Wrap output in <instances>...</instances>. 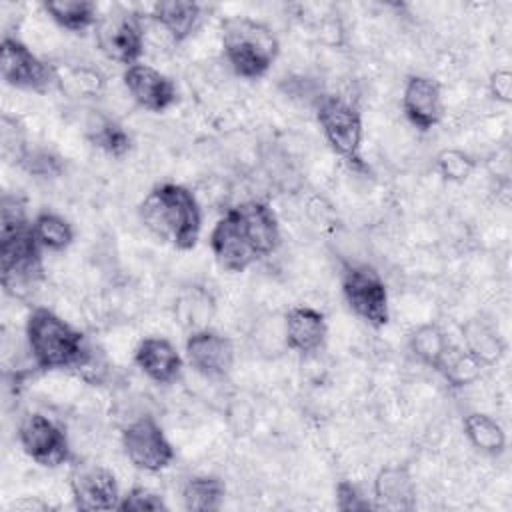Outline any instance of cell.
<instances>
[{
  "label": "cell",
  "instance_id": "10",
  "mask_svg": "<svg viewBox=\"0 0 512 512\" xmlns=\"http://www.w3.org/2000/svg\"><path fill=\"white\" fill-rule=\"evenodd\" d=\"M18 442L24 454L42 468H58L70 460L64 428L40 412H30L20 420Z\"/></svg>",
  "mask_w": 512,
  "mask_h": 512
},
{
  "label": "cell",
  "instance_id": "24",
  "mask_svg": "<svg viewBox=\"0 0 512 512\" xmlns=\"http://www.w3.org/2000/svg\"><path fill=\"white\" fill-rule=\"evenodd\" d=\"M32 232L42 250L62 252L74 242V228L72 224L50 210H42L32 220Z\"/></svg>",
  "mask_w": 512,
  "mask_h": 512
},
{
  "label": "cell",
  "instance_id": "9",
  "mask_svg": "<svg viewBox=\"0 0 512 512\" xmlns=\"http://www.w3.org/2000/svg\"><path fill=\"white\" fill-rule=\"evenodd\" d=\"M120 442L130 464L144 472H160L176 458L172 442L152 416H140L124 426Z\"/></svg>",
  "mask_w": 512,
  "mask_h": 512
},
{
  "label": "cell",
  "instance_id": "26",
  "mask_svg": "<svg viewBox=\"0 0 512 512\" xmlns=\"http://www.w3.org/2000/svg\"><path fill=\"white\" fill-rule=\"evenodd\" d=\"M482 364L470 356L464 346H454L450 344L448 350L444 352L436 372H440L444 376V380L454 386V388H462L466 384H472L474 380L480 378L482 372Z\"/></svg>",
  "mask_w": 512,
  "mask_h": 512
},
{
  "label": "cell",
  "instance_id": "29",
  "mask_svg": "<svg viewBox=\"0 0 512 512\" xmlns=\"http://www.w3.org/2000/svg\"><path fill=\"white\" fill-rule=\"evenodd\" d=\"M26 152H28V144H26L22 124L16 118H10L4 114L0 120V154H2V158L6 162L20 166Z\"/></svg>",
  "mask_w": 512,
  "mask_h": 512
},
{
  "label": "cell",
  "instance_id": "12",
  "mask_svg": "<svg viewBox=\"0 0 512 512\" xmlns=\"http://www.w3.org/2000/svg\"><path fill=\"white\" fill-rule=\"evenodd\" d=\"M70 492L78 510H118L120 490L110 468L94 462L76 464L70 474Z\"/></svg>",
  "mask_w": 512,
  "mask_h": 512
},
{
  "label": "cell",
  "instance_id": "22",
  "mask_svg": "<svg viewBox=\"0 0 512 512\" xmlns=\"http://www.w3.org/2000/svg\"><path fill=\"white\" fill-rule=\"evenodd\" d=\"M462 428H464V436L478 452L488 456H498L506 450V444H508L506 432L500 426V422L494 420L492 416L484 412H470L464 416Z\"/></svg>",
  "mask_w": 512,
  "mask_h": 512
},
{
  "label": "cell",
  "instance_id": "21",
  "mask_svg": "<svg viewBox=\"0 0 512 512\" xmlns=\"http://www.w3.org/2000/svg\"><path fill=\"white\" fill-rule=\"evenodd\" d=\"M42 8L54 24L74 34L94 28L100 16L98 6L90 0H50L44 2Z\"/></svg>",
  "mask_w": 512,
  "mask_h": 512
},
{
  "label": "cell",
  "instance_id": "4",
  "mask_svg": "<svg viewBox=\"0 0 512 512\" xmlns=\"http://www.w3.org/2000/svg\"><path fill=\"white\" fill-rule=\"evenodd\" d=\"M44 278L42 246L34 238L32 222L18 232L0 236V284L12 298H28Z\"/></svg>",
  "mask_w": 512,
  "mask_h": 512
},
{
  "label": "cell",
  "instance_id": "25",
  "mask_svg": "<svg viewBox=\"0 0 512 512\" xmlns=\"http://www.w3.org/2000/svg\"><path fill=\"white\" fill-rule=\"evenodd\" d=\"M450 340L442 332L438 324H420L416 326L408 336V348L410 352L428 368H438L444 352L448 350Z\"/></svg>",
  "mask_w": 512,
  "mask_h": 512
},
{
  "label": "cell",
  "instance_id": "2",
  "mask_svg": "<svg viewBox=\"0 0 512 512\" xmlns=\"http://www.w3.org/2000/svg\"><path fill=\"white\" fill-rule=\"evenodd\" d=\"M24 334L34 366L44 372L80 368L90 356L84 334L46 306L30 310Z\"/></svg>",
  "mask_w": 512,
  "mask_h": 512
},
{
  "label": "cell",
  "instance_id": "15",
  "mask_svg": "<svg viewBox=\"0 0 512 512\" xmlns=\"http://www.w3.org/2000/svg\"><path fill=\"white\" fill-rule=\"evenodd\" d=\"M402 112L406 120L420 132H428L438 126L444 116L440 84L430 76H408L402 90Z\"/></svg>",
  "mask_w": 512,
  "mask_h": 512
},
{
  "label": "cell",
  "instance_id": "16",
  "mask_svg": "<svg viewBox=\"0 0 512 512\" xmlns=\"http://www.w3.org/2000/svg\"><path fill=\"white\" fill-rule=\"evenodd\" d=\"M134 364L156 384H170L182 372V356L178 348L164 336H146L134 350Z\"/></svg>",
  "mask_w": 512,
  "mask_h": 512
},
{
  "label": "cell",
  "instance_id": "13",
  "mask_svg": "<svg viewBox=\"0 0 512 512\" xmlns=\"http://www.w3.org/2000/svg\"><path fill=\"white\" fill-rule=\"evenodd\" d=\"M184 356L190 368L200 376L224 378L234 366L236 350L228 336L210 328H198L188 334Z\"/></svg>",
  "mask_w": 512,
  "mask_h": 512
},
{
  "label": "cell",
  "instance_id": "27",
  "mask_svg": "<svg viewBox=\"0 0 512 512\" xmlns=\"http://www.w3.org/2000/svg\"><path fill=\"white\" fill-rule=\"evenodd\" d=\"M88 138L94 146L104 150L110 156H124L130 150V136L128 132L112 118L106 116H96L88 124Z\"/></svg>",
  "mask_w": 512,
  "mask_h": 512
},
{
  "label": "cell",
  "instance_id": "3",
  "mask_svg": "<svg viewBox=\"0 0 512 512\" xmlns=\"http://www.w3.org/2000/svg\"><path fill=\"white\" fill-rule=\"evenodd\" d=\"M222 50L234 74L256 80L276 62L280 42L264 22L248 16H230L222 22Z\"/></svg>",
  "mask_w": 512,
  "mask_h": 512
},
{
  "label": "cell",
  "instance_id": "6",
  "mask_svg": "<svg viewBox=\"0 0 512 512\" xmlns=\"http://www.w3.org/2000/svg\"><path fill=\"white\" fill-rule=\"evenodd\" d=\"M342 296L348 308L372 328H382L390 320L388 288L382 274L370 264H348L340 278Z\"/></svg>",
  "mask_w": 512,
  "mask_h": 512
},
{
  "label": "cell",
  "instance_id": "11",
  "mask_svg": "<svg viewBox=\"0 0 512 512\" xmlns=\"http://www.w3.org/2000/svg\"><path fill=\"white\" fill-rule=\"evenodd\" d=\"M0 74L8 86L28 92H46L56 82L54 68L10 34L0 44Z\"/></svg>",
  "mask_w": 512,
  "mask_h": 512
},
{
  "label": "cell",
  "instance_id": "1",
  "mask_svg": "<svg viewBox=\"0 0 512 512\" xmlns=\"http://www.w3.org/2000/svg\"><path fill=\"white\" fill-rule=\"evenodd\" d=\"M138 218L154 238L170 242L178 250H192L200 238V204L186 186L176 182L150 188L138 206Z\"/></svg>",
  "mask_w": 512,
  "mask_h": 512
},
{
  "label": "cell",
  "instance_id": "17",
  "mask_svg": "<svg viewBox=\"0 0 512 512\" xmlns=\"http://www.w3.org/2000/svg\"><path fill=\"white\" fill-rule=\"evenodd\" d=\"M326 334V316L312 306H292L284 316V340L288 348L298 354H312L320 350Z\"/></svg>",
  "mask_w": 512,
  "mask_h": 512
},
{
  "label": "cell",
  "instance_id": "23",
  "mask_svg": "<svg viewBox=\"0 0 512 512\" xmlns=\"http://www.w3.org/2000/svg\"><path fill=\"white\" fill-rule=\"evenodd\" d=\"M226 496V484L214 474H198L186 480L182 488V504L192 512L218 510Z\"/></svg>",
  "mask_w": 512,
  "mask_h": 512
},
{
  "label": "cell",
  "instance_id": "18",
  "mask_svg": "<svg viewBox=\"0 0 512 512\" xmlns=\"http://www.w3.org/2000/svg\"><path fill=\"white\" fill-rule=\"evenodd\" d=\"M374 508L412 510L416 504V486L406 466L394 464L378 470L374 478Z\"/></svg>",
  "mask_w": 512,
  "mask_h": 512
},
{
  "label": "cell",
  "instance_id": "20",
  "mask_svg": "<svg viewBox=\"0 0 512 512\" xmlns=\"http://www.w3.org/2000/svg\"><path fill=\"white\" fill-rule=\"evenodd\" d=\"M464 350L482 366H494L506 352L502 336L482 318H470L462 324Z\"/></svg>",
  "mask_w": 512,
  "mask_h": 512
},
{
  "label": "cell",
  "instance_id": "31",
  "mask_svg": "<svg viewBox=\"0 0 512 512\" xmlns=\"http://www.w3.org/2000/svg\"><path fill=\"white\" fill-rule=\"evenodd\" d=\"M20 166L26 172H30L34 176H42V178H54L64 168L62 158L56 152L46 150V148H28Z\"/></svg>",
  "mask_w": 512,
  "mask_h": 512
},
{
  "label": "cell",
  "instance_id": "5",
  "mask_svg": "<svg viewBox=\"0 0 512 512\" xmlns=\"http://www.w3.org/2000/svg\"><path fill=\"white\" fill-rule=\"evenodd\" d=\"M98 50L112 62L132 66L144 54V26L138 12L114 4L102 12L94 26Z\"/></svg>",
  "mask_w": 512,
  "mask_h": 512
},
{
  "label": "cell",
  "instance_id": "7",
  "mask_svg": "<svg viewBox=\"0 0 512 512\" xmlns=\"http://www.w3.org/2000/svg\"><path fill=\"white\" fill-rule=\"evenodd\" d=\"M316 120L328 146L350 164H360L364 136L360 110L338 96H324L316 108Z\"/></svg>",
  "mask_w": 512,
  "mask_h": 512
},
{
  "label": "cell",
  "instance_id": "28",
  "mask_svg": "<svg viewBox=\"0 0 512 512\" xmlns=\"http://www.w3.org/2000/svg\"><path fill=\"white\" fill-rule=\"evenodd\" d=\"M436 168L444 180L460 184L474 172L476 160L460 148H444L436 156Z\"/></svg>",
  "mask_w": 512,
  "mask_h": 512
},
{
  "label": "cell",
  "instance_id": "33",
  "mask_svg": "<svg viewBox=\"0 0 512 512\" xmlns=\"http://www.w3.org/2000/svg\"><path fill=\"white\" fill-rule=\"evenodd\" d=\"M488 92L496 102H512V72L508 68H496L488 76Z\"/></svg>",
  "mask_w": 512,
  "mask_h": 512
},
{
  "label": "cell",
  "instance_id": "19",
  "mask_svg": "<svg viewBox=\"0 0 512 512\" xmlns=\"http://www.w3.org/2000/svg\"><path fill=\"white\" fill-rule=\"evenodd\" d=\"M150 16L172 38V42H184L198 28L202 6L188 0H162L152 4Z\"/></svg>",
  "mask_w": 512,
  "mask_h": 512
},
{
  "label": "cell",
  "instance_id": "14",
  "mask_svg": "<svg viewBox=\"0 0 512 512\" xmlns=\"http://www.w3.org/2000/svg\"><path fill=\"white\" fill-rule=\"evenodd\" d=\"M130 98L148 112H164L178 100V88L170 76L150 64H132L122 74Z\"/></svg>",
  "mask_w": 512,
  "mask_h": 512
},
{
  "label": "cell",
  "instance_id": "8",
  "mask_svg": "<svg viewBox=\"0 0 512 512\" xmlns=\"http://www.w3.org/2000/svg\"><path fill=\"white\" fill-rule=\"evenodd\" d=\"M224 216L230 220L238 238L256 262L272 256L278 250L282 242L280 222L276 212L266 202L246 200L228 208Z\"/></svg>",
  "mask_w": 512,
  "mask_h": 512
},
{
  "label": "cell",
  "instance_id": "32",
  "mask_svg": "<svg viewBox=\"0 0 512 512\" xmlns=\"http://www.w3.org/2000/svg\"><path fill=\"white\" fill-rule=\"evenodd\" d=\"M334 496H336V508L342 512H364L374 508V502H370L362 494V490L350 480H340L334 488Z\"/></svg>",
  "mask_w": 512,
  "mask_h": 512
},
{
  "label": "cell",
  "instance_id": "30",
  "mask_svg": "<svg viewBox=\"0 0 512 512\" xmlns=\"http://www.w3.org/2000/svg\"><path fill=\"white\" fill-rule=\"evenodd\" d=\"M118 510L124 512H158L168 510V504L164 502L162 494L146 488V486H132L118 504Z\"/></svg>",
  "mask_w": 512,
  "mask_h": 512
}]
</instances>
